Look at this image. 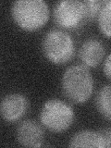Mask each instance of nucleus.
Returning <instances> with one entry per match:
<instances>
[{
    "label": "nucleus",
    "instance_id": "obj_1",
    "mask_svg": "<svg viewBox=\"0 0 111 148\" xmlns=\"http://www.w3.org/2000/svg\"><path fill=\"white\" fill-rule=\"evenodd\" d=\"M62 91L67 98L75 104H82L94 91V79L86 66L77 64L69 67L62 76Z\"/></svg>",
    "mask_w": 111,
    "mask_h": 148
},
{
    "label": "nucleus",
    "instance_id": "obj_2",
    "mask_svg": "<svg viewBox=\"0 0 111 148\" xmlns=\"http://www.w3.org/2000/svg\"><path fill=\"white\" fill-rule=\"evenodd\" d=\"M49 14V7L44 0H17L11 6L14 21L25 31L34 32L45 26Z\"/></svg>",
    "mask_w": 111,
    "mask_h": 148
},
{
    "label": "nucleus",
    "instance_id": "obj_3",
    "mask_svg": "<svg viewBox=\"0 0 111 148\" xmlns=\"http://www.w3.org/2000/svg\"><path fill=\"white\" fill-rule=\"evenodd\" d=\"M42 51L49 61L55 64H64L73 58L75 45L71 36L67 32L53 29L44 36Z\"/></svg>",
    "mask_w": 111,
    "mask_h": 148
},
{
    "label": "nucleus",
    "instance_id": "obj_4",
    "mask_svg": "<svg viewBox=\"0 0 111 148\" xmlns=\"http://www.w3.org/2000/svg\"><path fill=\"white\" fill-rule=\"evenodd\" d=\"M75 114L72 108L59 99H50L44 104L40 120L44 126L54 132H61L71 126Z\"/></svg>",
    "mask_w": 111,
    "mask_h": 148
},
{
    "label": "nucleus",
    "instance_id": "obj_5",
    "mask_svg": "<svg viewBox=\"0 0 111 148\" xmlns=\"http://www.w3.org/2000/svg\"><path fill=\"white\" fill-rule=\"evenodd\" d=\"M53 18L56 24L62 29H76L85 22L83 2L79 0L58 1L53 9Z\"/></svg>",
    "mask_w": 111,
    "mask_h": 148
},
{
    "label": "nucleus",
    "instance_id": "obj_6",
    "mask_svg": "<svg viewBox=\"0 0 111 148\" xmlns=\"http://www.w3.org/2000/svg\"><path fill=\"white\" fill-rule=\"evenodd\" d=\"M29 108L27 97L18 92H12L2 98L0 112L2 118L8 122H15L24 116Z\"/></svg>",
    "mask_w": 111,
    "mask_h": 148
},
{
    "label": "nucleus",
    "instance_id": "obj_7",
    "mask_svg": "<svg viewBox=\"0 0 111 148\" xmlns=\"http://www.w3.org/2000/svg\"><path fill=\"white\" fill-rule=\"evenodd\" d=\"M17 140L21 145L26 147H40L44 141V131L34 120L26 119L18 126Z\"/></svg>",
    "mask_w": 111,
    "mask_h": 148
},
{
    "label": "nucleus",
    "instance_id": "obj_8",
    "mask_svg": "<svg viewBox=\"0 0 111 148\" xmlns=\"http://www.w3.org/2000/svg\"><path fill=\"white\" fill-rule=\"evenodd\" d=\"M106 49L103 43L96 38L85 40L79 49V58L82 65L88 67H96L104 58Z\"/></svg>",
    "mask_w": 111,
    "mask_h": 148
},
{
    "label": "nucleus",
    "instance_id": "obj_9",
    "mask_svg": "<svg viewBox=\"0 0 111 148\" xmlns=\"http://www.w3.org/2000/svg\"><path fill=\"white\" fill-rule=\"evenodd\" d=\"M69 145L71 147H106L103 132L89 130L80 131L72 135Z\"/></svg>",
    "mask_w": 111,
    "mask_h": 148
},
{
    "label": "nucleus",
    "instance_id": "obj_10",
    "mask_svg": "<svg viewBox=\"0 0 111 148\" xmlns=\"http://www.w3.org/2000/svg\"><path fill=\"white\" fill-rule=\"evenodd\" d=\"M95 106L102 117L111 121V84H106L98 90Z\"/></svg>",
    "mask_w": 111,
    "mask_h": 148
},
{
    "label": "nucleus",
    "instance_id": "obj_11",
    "mask_svg": "<svg viewBox=\"0 0 111 148\" xmlns=\"http://www.w3.org/2000/svg\"><path fill=\"white\" fill-rule=\"evenodd\" d=\"M97 21L102 34L111 38V0L104 1Z\"/></svg>",
    "mask_w": 111,
    "mask_h": 148
},
{
    "label": "nucleus",
    "instance_id": "obj_12",
    "mask_svg": "<svg viewBox=\"0 0 111 148\" xmlns=\"http://www.w3.org/2000/svg\"><path fill=\"white\" fill-rule=\"evenodd\" d=\"M82 2L85 8V22L94 21L95 18H98L104 1H101V0H85V1Z\"/></svg>",
    "mask_w": 111,
    "mask_h": 148
},
{
    "label": "nucleus",
    "instance_id": "obj_13",
    "mask_svg": "<svg viewBox=\"0 0 111 148\" xmlns=\"http://www.w3.org/2000/svg\"><path fill=\"white\" fill-rule=\"evenodd\" d=\"M104 73L111 81V54L106 58L104 63Z\"/></svg>",
    "mask_w": 111,
    "mask_h": 148
},
{
    "label": "nucleus",
    "instance_id": "obj_14",
    "mask_svg": "<svg viewBox=\"0 0 111 148\" xmlns=\"http://www.w3.org/2000/svg\"><path fill=\"white\" fill-rule=\"evenodd\" d=\"M102 132L105 137L106 147H111V129H106L105 131H102Z\"/></svg>",
    "mask_w": 111,
    "mask_h": 148
}]
</instances>
